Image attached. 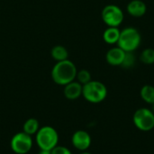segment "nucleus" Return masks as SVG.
<instances>
[{"label": "nucleus", "instance_id": "nucleus-5", "mask_svg": "<svg viewBox=\"0 0 154 154\" xmlns=\"http://www.w3.org/2000/svg\"><path fill=\"white\" fill-rule=\"evenodd\" d=\"M136 128L143 132H149L154 128V113L145 107L136 110L133 116Z\"/></svg>", "mask_w": 154, "mask_h": 154}, {"label": "nucleus", "instance_id": "nucleus-3", "mask_svg": "<svg viewBox=\"0 0 154 154\" xmlns=\"http://www.w3.org/2000/svg\"><path fill=\"white\" fill-rule=\"evenodd\" d=\"M83 97L89 103L98 104L104 101L107 96V88L100 81L91 80L83 85L82 89Z\"/></svg>", "mask_w": 154, "mask_h": 154}, {"label": "nucleus", "instance_id": "nucleus-17", "mask_svg": "<svg viewBox=\"0 0 154 154\" xmlns=\"http://www.w3.org/2000/svg\"><path fill=\"white\" fill-rule=\"evenodd\" d=\"M76 79L78 82H79L82 86L88 83L89 81H91V74L88 70L87 69H80L78 70L77 72V76H76Z\"/></svg>", "mask_w": 154, "mask_h": 154}, {"label": "nucleus", "instance_id": "nucleus-10", "mask_svg": "<svg viewBox=\"0 0 154 154\" xmlns=\"http://www.w3.org/2000/svg\"><path fill=\"white\" fill-rule=\"evenodd\" d=\"M83 86L78 81H72L64 86L63 94L69 100H76L82 96Z\"/></svg>", "mask_w": 154, "mask_h": 154}, {"label": "nucleus", "instance_id": "nucleus-1", "mask_svg": "<svg viewBox=\"0 0 154 154\" xmlns=\"http://www.w3.org/2000/svg\"><path fill=\"white\" fill-rule=\"evenodd\" d=\"M77 72L76 65L68 59L56 62L51 69V75L54 83L64 87L76 79Z\"/></svg>", "mask_w": 154, "mask_h": 154}, {"label": "nucleus", "instance_id": "nucleus-21", "mask_svg": "<svg viewBox=\"0 0 154 154\" xmlns=\"http://www.w3.org/2000/svg\"><path fill=\"white\" fill-rule=\"evenodd\" d=\"M80 154H92V153H90V152H86V151H85V152H81Z\"/></svg>", "mask_w": 154, "mask_h": 154}, {"label": "nucleus", "instance_id": "nucleus-8", "mask_svg": "<svg viewBox=\"0 0 154 154\" xmlns=\"http://www.w3.org/2000/svg\"><path fill=\"white\" fill-rule=\"evenodd\" d=\"M72 145L79 151L85 152L91 145V136L84 130L76 131L71 138Z\"/></svg>", "mask_w": 154, "mask_h": 154}, {"label": "nucleus", "instance_id": "nucleus-2", "mask_svg": "<svg viewBox=\"0 0 154 154\" xmlns=\"http://www.w3.org/2000/svg\"><path fill=\"white\" fill-rule=\"evenodd\" d=\"M141 42L142 37L139 31L134 27H127L121 31L117 45L125 52H134L139 48Z\"/></svg>", "mask_w": 154, "mask_h": 154}, {"label": "nucleus", "instance_id": "nucleus-14", "mask_svg": "<svg viewBox=\"0 0 154 154\" xmlns=\"http://www.w3.org/2000/svg\"><path fill=\"white\" fill-rule=\"evenodd\" d=\"M40 129V125L37 119L35 118H29L27 119L23 126V132H24L25 134L32 136L34 134H37V132Z\"/></svg>", "mask_w": 154, "mask_h": 154}, {"label": "nucleus", "instance_id": "nucleus-9", "mask_svg": "<svg viewBox=\"0 0 154 154\" xmlns=\"http://www.w3.org/2000/svg\"><path fill=\"white\" fill-rule=\"evenodd\" d=\"M125 56V51L121 48L114 47L108 50L106 55V60L107 63L111 66H121Z\"/></svg>", "mask_w": 154, "mask_h": 154}, {"label": "nucleus", "instance_id": "nucleus-19", "mask_svg": "<svg viewBox=\"0 0 154 154\" xmlns=\"http://www.w3.org/2000/svg\"><path fill=\"white\" fill-rule=\"evenodd\" d=\"M51 154H72V152L69 148H67L65 146L57 145L55 148H53L51 151Z\"/></svg>", "mask_w": 154, "mask_h": 154}, {"label": "nucleus", "instance_id": "nucleus-12", "mask_svg": "<svg viewBox=\"0 0 154 154\" xmlns=\"http://www.w3.org/2000/svg\"><path fill=\"white\" fill-rule=\"evenodd\" d=\"M120 32L121 31L118 29V27H107L103 33V39L107 44H117Z\"/></svg>", "mask_w": 154, "mask_h": 154}, {"label": "nucleus", "instance_id": "nucleus-4", "mask_svg": "<svg viewBox=\"0 0 154 154\" xmlns=\"http://www.w3.org/2000/svg\"><path fill=\"white\" fill-rule=\"evenodd\" d=\"M36 135V143L40 150L51 151L58 145L59 134L55 128L50 125L40 127Z\"/></svg>", "mask_w": 154, "mask_h": 154}, {"label": "nucleus", "instance_id": "nucleus-18", "mask_svg": "<svg viewBox=\"0 0 154 154\" xmlns=\"http://www.w3.org/2000/svg\"><path fill=\"white\" fill-rule=\"evenodd\" d=\"M134 64H135V57L133 54V52H125V56L121 66L125 69H130L133 66H134Z\"/></svg>", "mask_w": 154, "mask_h": 154}, {"label": "nucleus", "instance_id": "nucleus-20", "mask_svg": "<svg viewBox=\"0 0 154 154\" xmlns=\"http://www.w3.org/2000/svg\"><path fill=\"white\" fill-rule=\"evenodd\" d=\"M38 154H51L50 151H43V150H40V152H38Z\"/></svg>", "mask_w": 154, "mask_h": 154}, {"label": "nucleus", "instance_id": "nucleus-16", "mask_svg": "<svg viewBox=\"0 0 154 154\" xmlns=\"http://www.w3.org/2000/svg\"><path fill=\"white\" fill-rule=\"evenodd\" d=\"M140 60L146 65H152L154 63V49H144L140 54Z\"/></svg>", "mask_w": 154, "mask_h": 154}, {"label": "nucleus", "instance_id": "nucleus-11", "mask_svg": "<svg viewBox=\"0 0 154 154\" xmlns=\"http://www.w3.org/2000/svg\"><path fill=\"white\" fill-rule=\"evenodd\" d=\"M147 6L142 0H133L127 5V12L131 16L142 17L145 14Z\"/></svg>", "mask_w": 154, "mask_h": 154}, {"label": "nucleus", "instance_id": "nucleus-15", "mask_svg": "<svg viewBox=\"0 0 154 154\" xmlns=\"http://www.w3.org/2000/svg\"><path fill=\"white\" fill-rule=\"evenodd\" d=\"M141 97L143 100L150 105H154V87L151 85H145L141 89Z\"/></svg>", "mask_w": 154, "mask_h": 154}, {"label": "nucleus", "instance_id": "nucleus-7", "mask_svg": "<svg viewBox=\"0 0 154 154\" xmlns=\"http://www.w3.org/2000/svg\"><path fill=\"white\" fill-rule=\"evenodd\" d=\"M11 150L16 154L28 153L32 148V136L25 134L24 132H20L15 134L10 142Z\"/></svg>", "mask_w": 154, "mask_h": 154}, {"label": "nucleus", "instance_id": "nucleus-13", "mask_svg": "<svg viewBox=\"0 0 154 154\" xmlns=\"http://www.w3.org/2000/svg\"><path fill=\"white\" fill-rule=\"evenodd\" d=\"M51 55L54 60L62 61L69 59V51L62 45H56L51 50Z\"/></svg>", "mask_w": 154, "mask_h": 154}, {"label": "nucleus", "instance_id": "nucleus-6", "mask_svg": "<svg viewBox=\"0 0 154 154\" xmlns=\"http://www.w3.org/2000/svg\"><path fill=\"white\" fill-rule=\"evenodd\" d=\"M103 22L108 27H118L124 21V12L116 5H106L101 13Z\"/></svg>", "mask_w": 154, "mask_h": 154}]
</instances>
